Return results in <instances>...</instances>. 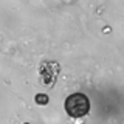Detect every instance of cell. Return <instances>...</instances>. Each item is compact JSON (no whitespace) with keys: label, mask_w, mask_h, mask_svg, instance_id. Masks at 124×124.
Masks as SVG:
<instances>
[{"label":"cell","mask_w":124,"mask_h":124,"mask_svg":"<svg viewBox=\"0 0 124 124\" xmlns=\"http://www.w3.org/2000/svg\"><path fill=\"white\" fill-rule=\"evenodd\" d=\"M36 102L37 104H46L48 102V96L44 95V93H39V95H36Z\"/></svg>","instance_id":"cell-2"},{"label":"cell","mask_w":124,"mask_h":124,"mask_svg":"<svg viewBox=\"0 0 124 124\" xmlns=\"http://www.w3.org/2000/svg\"><path fill=\"white\" fill-rule=\"evenodd\" d=\"M90 110V101L84 93H73L65 99V112L71 118L85 116Z\"/></svg>","instance_id":"cell-1"}]
</instances>
